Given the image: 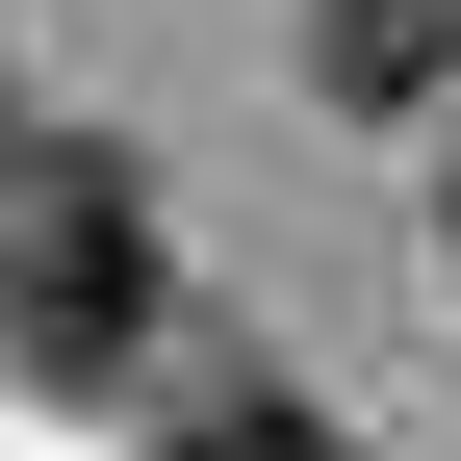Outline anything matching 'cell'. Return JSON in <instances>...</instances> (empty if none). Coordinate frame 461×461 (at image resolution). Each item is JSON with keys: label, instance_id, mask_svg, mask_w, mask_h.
Here are the masks:
<instances>
[{"label": "cell", "instance_id": "2", "mask_svg": "<svg viewBox=\"0 0 461 461\" xmlns=\"http://www.w3.org/2000/svg\"><path fill=\"white\" fill-rule=\"evenodd\" d=\"M308 77L333 103H461V0H308Z\"/></svg>", "mask_w": 461, "mask_h": 461}, {"label": "cell", "instance_id": "1", "mask_svg": "<svg viewBox=\"0 0 461 461\" xmlns=\"http://www.w3.org/2000/svg\"><path fill=\"white\" fill-rule=\"evenodd\" d=\"M154 282H180V230H154L129 154H51V180L0 205V333H26L51 384H103V359H129V333H154Z\"/></svg>", "mask_w": 461, "mask_h": 461}, {"label": "cell", "instance_id": "4", "mask_svg": "<svg viewBox=\"0 0 461 461\" xmlns=\"http://www.w3.org/2000/svg\"><path fill=\"white\" fill-rule=\"evenodd\" d=\"M436 230H461V180H436Z\"/></svg>", "mask_w": 461, "mask_h": 461}, {"label": "cell", "instance_id": "3", "mask_svg": "<svg viewBox=\"0 0 461 461\" xmlns=\"http://www.w3.org/2000/svg\"><path fill=\"white\" fill-rule=\"evenodd\" d=\"M154 461H359V436H333V411H180Z\"/></svg>", "mask_w": 461, "mask_h": 461}]
</instances>
